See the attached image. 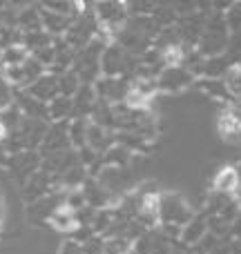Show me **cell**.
Listing matches in <instances>:
<instances>
[{"mask_svg":"<svg viewBox=\"0 0 241 254\" xmlns=\"http://www.w3.org/2000/svg\"><path fill=\"white\" fill-rule=\"evenodd\" d=\"M219 134L228 143H241V107H228L221 114Z\"/></svg>","mask_w":241,"mask_h":254,"instance_id":"obj_1","label":"cell"},{"mask_svg":"<svg viewBox=\"0 0 241 254\" xmlns=\"http://www.w3.org/2000/svg\"><path fill=\"white\" fill-rule=\"evenodd\" d=\"M27 94H29V96H34L36 101L45 103V105H47V101L52 103L56 96H61V92H58V76L43 74L34 85H29V87H27Z\"/></svg>","mask_w":241,"mask_h":254,"instance_id":"obj_2","label":"cell"},{"mask_svg":"<svg viewBox=\"0 0 241 254\" xmlns=\"http://www.w3.org/2000/svg\"><path fill=\"white\" fill-rule=\"evenodd\" d=\"M16 98H18V105H20L25 119H36V121L49 119V116H47V105H45V103L36 101V98L29 96L27 92H18Z\"/></svg>","mask_w":241,"mask_h":254,"instance_id":"obj_3","label":"cell"},{"mask_svg":"<svg viewBox=\"0 0 241 254\" xmlns=\"http://www.w3.org/2000/svg\"><path fill=\"white\" fill-rule=\"evenodd\" d=\"M40 165V158L36 156V152H16L9 161V167L11 172L16 174H22V176H31Z\"/></svg>","mask_w":241,"mask_h":254,"instance_id":"obj_4","label":"cell"},{"mask_svg":"<svg viewBox=\"0 0 241 254\" xmlns=\"http://www.w3.org/2000/svg\"><path fill=\"white\" fill-rule=\"evenodd\" d=\"M47 221H49V225H54L56 230H63V232H70V230H74L76 225H79L76 212L67 210L65 205H58L56 210L47 216Z\"/></svg>","mask_w":241,"mask_h":254,"instance_id":"obj_5","label":"cell"},{"mask_svg":"<svg viewBox=\"0 0 241 254\" xmlns=\"http://www.w3.org/2000/svg\"><path fill=\"white\" fill-rule=\"evenodd\" d=\"M212 185H215L217 192H235V190H237V185H239L237 170H235V167H221V170L217 172Z\"/></svg>","mask_w":241,"mask_h":254,"instance_id":"obj_6","label":"cell"},{"mask_svg":"<svg viewBox=\"0 0 241 254\" xmlns=\"http://www.w3.org/2000/svg\"><path fill=\"white\" fill-rule=\"evenodd\" d=\"M27 58H29V52H27L22 45H11V47L2 49V65L4 67H20Z\"/></svg>","mask_w":241,"mask_h":254,"instance_id":"obj_7","label":"cell"},{"mask_svg":"<svg viewBox=\"0 0 241 254\" xmlns=\"http://www.w3.org/2000/svg\"><path fill=\"white\" fill-rule=\"evenodd\" d=\"M72 105L74 103L70 101V98H65V96H56L52 103L47 105V116L49 119H65V114H70V110H72Z\"/></svg>","mask_w":241,"mask_h":254,"instance_id":"obj_8","label":"cell"},{"mask_svg":"<svg viewBox=\"0 0 241 254\" xmlns=\"http://www.w3.org/2000/svg\"><path fill=\"white\" fill-rule=\"evenodd\" d=\"M101 252L103 254H130L132 243H130V239H125V237H114V239L103 243Z\"/></svg>","mask_w":241,"mask_h":254,"instance_id":"obj_9","label":"cell"},{"mask_svg":"<svg viewBox=\"0 0 241 254\" xmlns=\"http://www.w3.org/2000/svg\"><path fill=\"white\" fill-rule=\"evenodd\" d=\"M58 92L61 96L70 98L72 94L79 92V76L72 74V71H65L63 76H58Z\"/></svg>","mask_w":241,"mask_h":254,"instance_id":"obj_10","label":"cell"},{"mask_svg":"<svg viewBox=\"0 0 241 254\" xmlns=\"http://www.w3.org/2000/svg\"><path fill=\"white\" fill-rule=\"evenodd\" d=\"M226 87L233 94L241 96V67H230L226 74Z\"/></svg>","mask_w":241,"mask_h":254,"instance_id":"obj_11","label":"cell"},{"mask_svg":"<svg viewBox=\"0 0 241 254\" xmlns=\"http://www.w3.org/2000/svg\"><path fill=\"white\" fill-rule=\"evenodd\" d=\"M181 58H183V54H181V49L176 47V45H170V47L165 49V54H163V63L170 67H176L181 63Z\"/></svg>","mask_w":241,"mask_h":254,"instance_id":"obj_12","label":"cell"},{"mask_svg":"<svg viewBox=\"0 0 241 254\" xmlns=\"http://www.w3.org/2000/svg\"><path fill=\"white\" fill-rule=\"evenodd\" d=\"M61 254H83V248H80L76 241H67L65 246L61 248Z\"/></svg>","mask_w":241,"mask_h":254,"instance_id":"obj_13","label":"cell"}]
</instances>
